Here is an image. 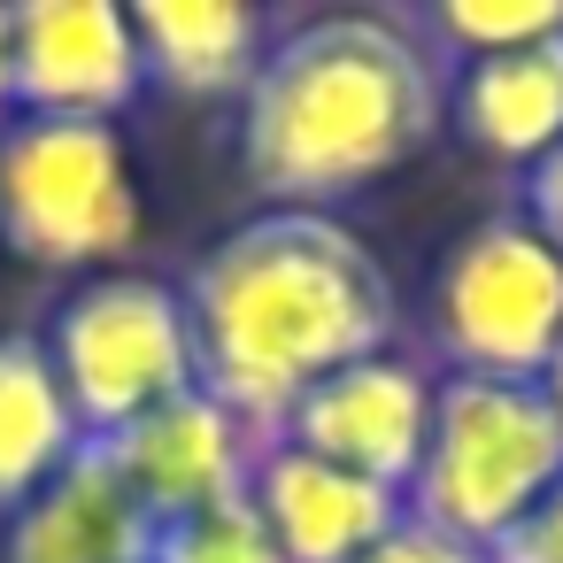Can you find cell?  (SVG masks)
I'll return each instance as SVG.
<instances>
[{"label":"cell","instance_id":"cell-19","mask_svg":"<svg viewBox=\"0 0 563 563\" xmlns=\"http://www.w3.org/2000/svg\"><path fill=\"white\" fill-rule=\"evenodd\" d=\"M363 563H494V555H486V548H463V540H448V532H432V525L409 517V525H394Z\"/></svg>","mask_w":563,"mask_h":563},{"label":"cell","instance_id":"cell-20","mask_svg":"<svg viewBox=\"0 0 563 563\" xmlns=\"http://www.w3.org/2000/svg\"><path fill=\"white\" fill-rule=\"evenodd\" d=\"M16 117V70H9V9H0V124Z\"/></svg>","mask_w":563,"mask_h":563},{"label":"cell","instance_id":"cell-9","mask_svg":"<svg viewBox=\"0 0 563 563\" xmlns=\"http://www.w3.org/2000/svg\"><path fill=\"white\" fill-rule=\"evenodd\" d=\"M101 448H109L117 478L132 486V501L147 509V525H170V517H194L209 501L247 494V471H255L263 432L247 417H232L209 386H186L178 401L147 409L140 424H124Z\"/></svg>","mask_w":563,"mask_h":563},{"label":"cell","instance_id":"cell-12","mask_svg":"<svg viewBox=\"0 0 563 563\" xmlns=\"http://www.w3.org/2000/svg\"><path fill=\"white\" fill-rule=\"evenodd\" d=\"M448 132L509 178L563 147V32L448 70Z\"/></svg>","mask_w":563,"mask_h":563},{"label":"cell","instance_id":"cell-2","mask_svg":"<svg viewBox=\"0 0 563 563\" xmlns=\"http://www.w3.org/2000/svg\"><path fill=\"white\" fill-rule=\"evenodd\" d=\"M178 301L201 386L255 432H278V417L340 363L401 340L386 263L324 209H255L224 224L178 271Z\"/></svg>","mask_w":563,"mask_h":563},{"label":"cell","instance_id":"cell-3","mask_svg":"<svg viewBox=\"0 0 563 563\" xmlns=\"http://www.w3.org/2000/svg\"><path fill=\"white\" fill-rule=\"evenodd\" d=\"M147 201L124 124L9 117L0 124V247L55 278L124 271Z\"/></svg>","mask_w":563,"mask_h":563},{"label":"cell","instance_id":"cell-4","mask_svg":"<svg viewBox=\"0 0 563 563\" xmlns=\"http://www.w3.org/2000/svg\"><path fill=\"white\" fill-rule=\"evenodd\" d=\"M417 324H424L432 371L540 386L555 347H563V263L501 201L432 255Z\"/></svg>","mask_w":563,"mask_h":563},{"label":"cell","instance_id":"cell-11","mask_svg":"<svg viewBox=\"0 0 563 563\" xmlns=\"http://www.w3.org/2000/svg\"><path fill=\"white\" fill-rule=\"evenodd\" d=\"M147 540L155 525L101 440H86L32 501L0 517V563H147Z\"/></svg>","mask_w":563,"mask_h":563},{"label":"cell","instance_id":"cell-5","mask_svg":"<svg viewBox=\"0 0 563 563\" xmlns=\"http://www.w3.org/2000/svg\"><path fill=\"white\" fill-rule=\"evenodd\" d=\"M563 478V424L540 386H501V378H455L440 371L432 386V432L409 478V517L463 540V548H501L540 494Z\"/></svg>","mask_w":563,"mask_h":563},{"label":"cell","instance_id":"cell-14","mask_svg":"<svg viewBox=\"0 0 563 563\" xmlns=\"http://www.w3.org/2000/svg\"><path fill=\"white\" fill-rule=\"evenodd\" d=\"M86 448L40 324H0V517L32 501Z\"/></svg>","mask_w":563,"mask_h":563},{"label":"cell","instance_id":"cell-1","mask_svg":"<svg viewBox=\"0 0 563 563\" xmlns=\"http://www.w3.org/2000/svg\"><path fill=\"white\" fill-rule=\"evenodd\" d=\"M448 132V63L409 9L286 16L232 101V163L263 209L363 201Z\"/></svg>","mask_w":563,"mask_h":563},{"label":"cell","instance_id":"cell-13","mask_svg":"<svg viewBox=\"0 0 563 563\" xmlns=\"http://www.w3.org/2000/svg\"><path fill=\"white\" fill-rule=\"evenodd\" d=\"M132 32H140L147 93L209 109L247 93L278 24L263 9H240V0H147V9H132Z\"/></svg>","mask_w":563,"mask_h":563},{"label":"cell","instance_id":"cell-10","mask_svg":"<svg viewBox=\"0 0 563 563\" xmlns=\"http://www.w3.org/2000/svg\"><path fill=\"white\" fill-rule=\"evenodd\" d=\"M247 501L271 525L286 563H363L394 525H409V501L378 478H355L278 432H263L255 471H247Z\"/></svg>","mask_w":563,"mask_h":563},{"label":"cell","instance_id":"cell-15","mask_svg":"<svg viewBox=\"0 0 563 563\" xmlns=\"http://www.w3.org/2000/svg\"><path fill=\"white\" fill-rule=\"evenodd\" d=\"M417 32L432 40V55L455 70V63H478V55H509L525 40H548L563 32V0H440V9H409Z\"/></svg>","mask_w":563,"mask_h":563},{"label":"cell","instance_id":"cell-16","mask_svg":"<svg viewBox=\"0 0 563 563\" xmlns=\"http://www.w3.org/2000/svg\"><path fill=\"white\" fill-rule=\"evenodd\" d=\"M147 563H286V555H278L271 525L255 517V501L232 494V501H209V509H194V517L155 525Z\"/></svg>","mask_w":563,"mask_h":563},{"label":"cell","instance_id":"cell-6","mask_svg":"<svg viewBox=\"0 0 563 563\" xmlns=\"http://www.w3.org/2000/svg\"><path fill=\"white\" fill-rule=\"evenodd\" d=\"M40 340H47V363H55L86 440H117L147 409L201 386L194 324H186L178 278H163V271L124 263V271L70 278L40 317Z\"/></svg>","mask_w":563,"mask_h":563},{"label":"cell","instance_id":"cell-7","mask_svg":"<svg viewBox=\"0 0 563 563\" xmlns=\"http://www.w3.org/2000/svg\"><path fill=\"white\" fill-rule=\"evenodd\" d=\"M432 386H440V371L424 363V347L394 340V347L317 378L278 417V440H294V448H309L355 478H378L409 501V478H417V455L432 432Z\"/></svg>","mask_w":563,"mask_h":563},{"label":"cell","instance_id":"cell-18","mask_svg":"<svg viewBox=\"0 0 563 563\" xmlns=\"http://www.w3.org/2000/svg\"><path fill=\"white\" fill-rule=\"evenodd\" d=\"M494 563H563V478L540 494V509L494 548Z\"/></svg>","mask_w":563,"mask_h":563},{"label":"cell","instance_id":"cell-17","mask_svg":"<svg viewBox=\"0 0 563 563\" xmlns=\"http://www.w3.org/2000/svg\"><path fill=\"white\" fill-rule=\"evenodd\" d=\"M509 209L555 247V263H563V147H548L540 163H525L517 178H509Z\"/></svg>","mask_w":563,"mask_h":563},{"label":"cell","instance_id":"cell-8","mask_svg":"<svg viewBox=\"0 0 563 563\" xmlns=\"http://www.w3.org/2000/svg\"><path fill=\"white\" fill-rule=\"evenodd\" d=\"M9 70H16V117L124 124L147 101L140 32L117 0H24V9H9Z\"/></svg>","mask_w":563,"mask_h":563},{"label":"cell","instance_id":"cell-21","mask_svg":"<svg viewBox=\"0 0 563 563\" xmlns=\"http://www.w3.org/2000/svg\"><path fill=\"white\" fill-rule=\"evenodd\" d=\"M540 394H548V409H555V424H563V347H555V363H548V378H540Z\"/></svg>","mask_w":563,"mask_h":563}]
</instances>
